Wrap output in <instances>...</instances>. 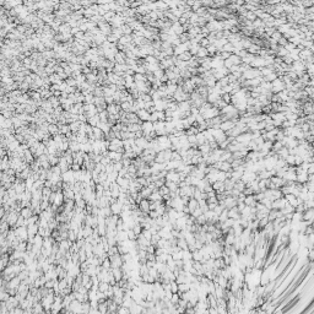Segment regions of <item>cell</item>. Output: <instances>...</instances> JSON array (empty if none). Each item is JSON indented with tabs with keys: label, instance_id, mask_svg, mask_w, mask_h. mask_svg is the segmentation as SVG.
Returning <instances> with one entry per match:
<instances>
[{
	"label": "cell",
	"instance_id": "obj_1",
	"mask_svg": "<svg viewBox=\"0 0 314 314\" xmlns=\"http://www.w3.org/2000/svg\"><path fill=\"white\" fill-rule=\"evenodd\" d=\"M18 216H20V212L18 211H16V210H14V209H10L6 214H5V220H6V222L9 224V226L11 227V228H14L15 227V225H16V221H17V218H18Z\"/></svg>",
	"mask_w": 314,
	"mask_h": 314
},
{
	"label": "cell",
	"instance_id": "obj_2",
	"mask_svg": "<svg viewBox=\"0 0 314 314\" xmlns=\"http://www.w3.org/2000/svg\"><path fill=\"white\" fill-rule=\"evenodd\" d=\"M15 236L18 240H27L28 238V233H27V226H20V227H15Z\"/></svg>",
	"mask_w": 314,
	"mask_h": 314
},
{
	"label": "cell",
	"instance_id": "obj_3",
	"mask_svg": "<svg viewBox=\"0 0 314 314\" xmlns=\"http://www.w3.org/2000/svg\"><path fill=\"white\" fill-rule=\"evenodd\" d=\"M108 258L110 260V269H112V268H120L121 265H123V259H121V255L119 254V253L113 254V255H109Z\"/></svg>",
	"mask_w": 314,
	"mask_h": 314
},
{
	"label": "cell",
	"instance_id": "obj_4",
	"mask_svg": "<svg viewBox=\"0 0 314 314\" xmlns=\"http://www.w3.org/2000/svg\"><path fill=\"white\" fill-rule=\"evenodd\" d=\"M62 180L64 182V183H69V184H74L75 183V177H74V171L70 168L68 169L66 172H64V173H62Z\"/></svg>",
	"mask_w": 314,
	"mask_h": 314
},
{
	"label": "cell",
	"instance_id": "obj_5",
	"mask_svg": "<svg viewBox=\"0 0 314 314\" xmlns=\"http://www.w3.org/2000/svg\"><path fill=\"white\" fill-rule=\"evenodd\" d=\"M313 216H314V210H313V207H308V209H306L304 211L302 212V220L309 222L310 225H312V221H313Z\"/></svg>",
	"mask_w": 314,
	"mask_h": 314
},
{
	"label": "cell",
	"instance_id": "obj_6",
	"mask_svg": "<svg viewBox=\"0 0 314 314\" xmlns=\"http://www.w3.org/2000/svg\"><path fill=\"white\" fill-rule=\"evenodd\" d=\"M18 299L16 298V296H10L6 301H5V304H6V307H7V309H9V312L10 310H13L15 307H17L18 306Z\"/></svg>",
	"mask_w": 314,
	"mask_h": 314
},
{
	"label": "cell",
	"instance_id": "obj_7",
	"mask_svg": "<svg viewBox=\"0 0 314 314\" xmlns=\"http://www.w3.org/2000/svg\"><path fill=\"white\" fill-rule=\"evenodd\" d=\"M109 207H110V211H112V215H117V216H119V215H120V212H121V210H123V204H121V202H119V201L117 200L115 202H113V204H110Z\"/></svg>",
	"mask_w": 314,
	"mask_h": 314
},
{
	"label": "cell",
	"instance_id": "obj_8",
	"mask_svg": "<svg viewBox=\"0 0 314 314\" xmlns=\"http://www.w3.org/2000/svg\"><path fill=\"white\" fill-rule=\"evenodd\" d=\"M69 310L70 313H81V302L77 299H73L69 304Z\"/></svg>",
	"mask_w": 314,
	"mask_h": 314
},
{
	"label": "cell",
	"instance_id": "obj_9",
	"mask_svg": "<svg viewBox=\"0 0 314 314\" xmlns=\"http://www.w3.org/2000/svg\"><path fill=\"white\" fill-rule=\"evenodd\" d=\"M139 209L143 211V212H146V214H149V211H150V200L146 199V198H143L140 200L139 202Z\"/></svg>",
	"mask_w": 314,
	"mask_h": 314
},
{
	"label": "cell",
	"instance_id": "obj_10",
	"mask_svg": "<svg viewBox=\"0 0 314 314\" xmlns=\"http://www.w3.org/2000/svg\"><path fill=\"white\" fill-rule=\"evenodd\" d=\"M136 115H138V118H139L141 121L150 120V113L147 112V110H146L145 108H141V109H139L138 112H136Z\"/></svg>",
	"mask_w": 314,
	"mask_h": 314
},
{
	"label": "cell",
	"instance_id": "obj_11",
	"mask_svg": "<svg viewBox=\"0 0 314 314\" xmlns=\"http://www.w3.org/2000/svg\"><path fill=\"white\" fill-rule=\"evenodd\" d=\"M92 136L95 140H102L104 139V133L98 126H92Z\"/></svg>",
	"mask_w": 314,
	"mask_h": 314
},
{
	"label": "cell",
	"instance_id": "obj_12",
	"mask_svg": "<svg viewBox=\"0 0 314 314\" xmlns=\"http://www.w3.org/2000/svg\"><path fill=\"white\" fill-rule=\"evenodd\" d=\"M58 166H59L60 171H62V173H64V172H66L68 169H70V166H69V163L66 162V160H65V157H64V156H62V157L59 158Z\"/></svg>",
	"mask_w": 314,
	"mask_h": 314
},
{
	"label": "cell",
	"instance_id": "obj_13",
	"mask_svg": "<svg viewBox=\"0 0 314 314\" xmlns=\"http://www.w3.org/2000/svg\"><path fill=\"white\" fill-rule=\"evenodd\" d=\"M228 217L233 218V220H238L240 217V212H239L237 205L233 206V207H231V209H228Z\"/></svg>",
	"mask_w": 314,
	"mask_h": 314
},
{
	"label": "cell",
	"instance_id": "obj_14",
	"mask_svg": "<svg viewBox=\"0 0 314 314\" xmlns=\"http://www.w3.org/2000/svg\"><path fill=\"white\" fill-rule=\"evenodd\" d=\"M64 195H63V193L62 191H57V194H55V199H54V202L52 205H55V206H62L63 204H64Z\"/></svg>",
	"mask_w": 314,
	"mask_h": 314
},
{
	"label": "cell",
	"instance_id": "obj_15",
	"mask_svg": "<svg viewBox=\"0 0 314 314\" xmlns=\"http://www.w3.org/2000/svg\"><path fill=\"white\" fill-rule=\"evenodd\" d=\"M20 215H21L25 220H27L29 216L33 215V211H32V209L29 206H24L21 210H20Z\"/></svg>",
	"mask_w": 314,
	"mask_h": 314
},
{
	"label": "cell",
	"instance_id": "obj_16",
	"mask_svg": "<svg viewBox=\"0 0 314 314\" xmlns=\"http://www.w3.org/2000/svg\"><path fill=\"white\" fill-rule=\"evenodd\" d=\"M112 162H117V161H120L121 157H123V154L118 152V151H108V155H107Z\"/></svg>",
	"mask_w": 314,
	"mask_h": 314
},
{
	"label": "cell",
	"instance_id": "obj_17",
	"mask_svg": "<svg viewBox=\"0 0 314 314\" xmlns=\"http://www.w3.org/2000/svg\"><path fill=\"white\" fill-rule=\"evenodd\" d=\"M212 189H214L216 191V194L217 193H224L225 191V187H224V182H220V180H216L215 183H212Z\"/></svg>",
	"mask_w": 314,
	"mask_h": 314
},
{
	"label": "cell",
	"instance_id": "obj_18",
	"mask_svg": "<svg viewBox=\"0 0 314 314\" xmlns=\"http://www.w3.org/2000/svg\"><path fill=\"white\" fill-rule=\"evenodd\" d=\"M9 167H10V161H9V156L6 155V156L1 157V160H0V171L4 172V171H6Z\"/></svg>",
	"mask_w": 314,
	"mask_h": 314
},
{
	"label": "cell",
	"instance_id": "obj_19",
	"mask_svg": "<svg viewBox=\"0 0 314 314\" xmlns=\"http://www.w3.org/2000/svg\"><path fill=\"white\" fill-rule=\"evenodd\" d=\"M187 206L189 207V210H190V214L191 212H193L196 207H199V204H198V200L195 199V198H189V200H188V204H187Z\"/></svg>",
	"mask_w": 314,
	"mask_h": 314
},
{
	"label": "cell",
	"instance_id": "obj_20",
	"mask_svg": "<svg viewBox=\"0 0 314 314\" xmlns=\"http://www.w3.org/2000/svg\"><path fill=\"white\" fill-rule=\"evenodd\" d=\"M244 202L246 205H248V206H255L257 205V200H255V198H254V194H251V195H246V198H244Z\"/></svg>",
	"mask_w": 314,
	"mask_h": 314
},
{
	"label": "cell",
	"instance_id": "obj_21",
	"mask_svg": "<svg viewBox=\"0 0 314 314\" xmlns=\"http://www.w3.org/2000/svg\"><path fill=\"white\" fill-rule=\"evenodd\" d=\"M110 271H112V274H113V276H114L117 282L119 280H121V277H123V270H121L120 268H112Z\"/></svg>",
	"mask_w": 314,
	"mask_h": 314
},
{
	"label": "cell",
	"instance_id": "obj_22",
	"mask_svg": "<svg viewBox=\"0 0 314 314\" xmlns=\"http://www.w3.org/2000/svg\"><path fill=\"white\" fill-rule=\"evenodd\" d=\"M27 233H28V237H33V236H36V235L38 233V224L27 226Z\"/></svg>",
	"mask_w": 314,
	"mask_h": 314
},
{
	"label": "cell",
	"instance_id": "obj_23",
	"mask_svg": "<svg viewBox=\"0 0 314 314\" xmlns=\"http://www.w3.org/2000/svg\"><path fill=\"white\" fill-rule=\"evenodd\" d=\"M62 193L64 195V200H70V199H74L75 196V193L73 189H63Z\"/></svg>",
	"mask_w": 314,
	"mask_h": 314
},
{
	"label": "cell",
	"instance_id": "obj_24",
	"mask_svg": "<svg viewBox=\"0 0 314 314\" xmlns=\"http://www.w3.org/2000/svg\"><path fill=\"white\" fill-rule=\"evenodd\" d=\"M149 200L150 201H163V200H162V195L158 193V190H154L152 193L150 194Z\"/></svg>",
	"mask_w": 314,
	"mask_h": 314
},
{
	"label": "cell",
	"instance_id": "obj_25",
	"mask_svg": "<svg viewBox=\"0 0 314 314\" xmlns=\"http://www.w3.org/2000/svg\"><path fill=\"white\" fill-rule=\"evenodd\" d=\"M99 117H98V113L96 115H92V117H90L87 118V124H90L91 126H97V124L99 123Z\"/></svg>",
	"mask_w": 314,
	"mask_h": 314
},
{
	"label": "cell",
	"instance_id": "obj_26",
	"mask_svg": "<svg viewBox=\"0 0 314 314\" xmlns=\"http://www.w3.org/2000/svg\"><path fill=\"white\" fill-rule=\"evenodd\" d=\"M103 191H104V188L101 183H97L96 187H95V194H96V199L103 196Z\"/></svg>",
	"mask_w": 314,
	"mask_h": 314
},
{
	"label": "cell",
	"instance_id": "obj_27",
	"mask_svg": "<svg viewBox=\"0 0 314 314\" xmlns=\"http://www.w3.org/2000/svg\"><path fill=\"white\" fill-rule=\"evenodd\" d=\"M62 308H63L62 302L54 301V302H53V304H52V309H50V313H60Z\"/></svg>",
	"mask_w": 314,
	"mask_h": 314
},
{
	"label": "cell",
	"instance_id": "obj_28",
	"mask_svg": "<svg viewBox=\"0 0 314 314\" xmlns=\"http://www.w3.org/2000/svg\"><path fill=\"white\" fill-rule=\"evenodd\" d=\"M280 211H281V214H282V215H287V214H292V212H295V207L291 206V205L288 204V202H287V204H286L285 206H283L282 209H280Z\"/></svg>",
	"mask_w": 314,
	"mask_h": 314
},
{
	"label": "cell",
	"instance_id": "obj_29",
	"mask_svg": "<svg viewBox=\"0 0 314 314\" xmlns=\"http://www.w3.org/2000/svg\"><path fill=\"white\" fill-rule=\"evenodd\" d=\"M32 313H44V308L40 302H36L32 306Z\"/></svg>",
	"mask_w": 314,
	"mask_h": 314
},
{
	"label": "cell",
	"instance_id": "obj_30",
	"mask_svg": "<svg viewBox=\"0 0 314 314\" xmlns=\"http://www.w3.org/2000/svg\"><path fill=\"white\" fill-rule=\"evenodd\" d=\"M38 220H39V215H36V214H33L32 216H29V217L26 220V226L38 224Z\"/></svg>",
	"mask_w": 314,
	"mask_h": 314
},
{
	"label": "cell",
	"instance_id": "obj_31",
	"mask_svg": "<svg viewBox=\"0 0 314 314\" xmlns=\"http://www.w3.org/2000/svg\"><path fill=\"white\" fill-rule=\"evenodd\" d=\"M107 299V298H106ZM97 309L101 314H106L107 310H108V304H107V301L102 302V303H98V306H97Z\"/></svg>",
	"mask_w": 314,
	"mask_h": 314
},
{
	"label": "cell",
	"instance_id": "obj_32",
	"mask_svg": "<svg viewBox=\"0 0 314 314\" xmlns=\"http://www.w3.org/2000/svg\"><path fill=\"white\" fill-rule=\"evenodd\" d=\"M191 259H193L194 261H200V263H201V260H202V254L200 253L199 249H195L194 251H191Z\"/></svg>",
	"mask_w": 314,
	"mask_h": 314
},
{
	"label": "cell",
	"instance_id": "obj_33",
	"mask_svg": "<svg viewBox=\"0 0 314 314\" xmlns=\"http://www.w3.org/2000/svg\"><path fill=\"white\" fill-rule=\"evenodd\" d=\"M296 182H297V183H301V184L307 183V182H308V174H307V173L297 174V177H296Z\"/></svg>",
	"mask_w": 314,
	"mask_h": 314
},
{
	"label": "cell",
	"instance_id": "obj_34",
	"mask_svg": "<svg viewBox=\"0 0 314 314\" xmlns=\"http://www.w3.org/2000/svg\"><path fill=\"white\" fill-rule=\"evenodd\" d=\"M177 246L182 249V250H187L188 249V243L184 238H177Z\"/></svg>",
	"mask_w": 314,
	"mask_h": 314
},
{
	"label": "cell",
	"instance_id": "obj_35",
	"mask_svg": "<svg viewBox=\"0 0 314 314\" xmlns=\"http://www.w3.org/2000/svg\"><path fill=\"white\" fill-rule=\"evenodd\" d=\"M276 155H277L280 158H283V160H285V157L288 155V149H287L286 146H282V147L277 151V152H276Z\"/></svg>",
	"mask_w": 314,
	"mask_h": 314
},
{
	"label": "cell",
	"instance_id": "obj_36",
	"mask_svg": "<svg viewBox=\"0 0 314 314\" xmlns=\"http://www.w3.org/2000/svg\"><path fill=\"white\" fill-rule=\"evenodd\" d=\"M92 233H93V227L84 225V238L91 237V236H92Z\"/></svg>",
	"mask_w": 314,
	"mask_h": 314
},
{
	"label": "cell",
	"instance_id": "obj_37",
	"mask_svg": "<svg viewBox=\"0 0 314 314\" xmlns=\"http://www.w3.org/2000/svg\"><path fill=\"white\" fill-rule=\"evenodd\" d=\"M109 283L108 282H106V281H99L98 282V291H101V292H106L108 288H109Z\"/></svg>",
	"mask_w": 314,
	"mask_h": 314
},
{
	"label": "cell",
	"instance_id": "obj_38",
	"mask_svg": "<svg viewBox=\"0 0 314 314\" xmlns=\"http://www.w3.org/2000/svg\"><path fill=\"white\" fill-rule=\"evenodd\" d=\"M228 218V209H224L218 215V222H224Z\"/></svg>",
	"mask_w": 314,
	"mask_h": 314
},
{
	"label": "cell",
	"instance_id": "obj_39",
	"mask_svg": "<svg viewBox=\"0 0 314 314\" xmlns=\"http://www.w3.org/2000/svg\"><path fill=\"white\" fill-rule=\"evenodd\" d=\"M47 156H48V161H49L50 166H55V165H58L59 157H57L55 155H47Z\"/></svg>",
	"mask_w": 314,
	"mask_h": 314
},
{
	"label": "cell",
	"instance_id": "obj_40",
	"mask_svg": "<svg viewBox=\"0 0 314 314\" xmlns=\"http://www.w3.org/2000/svg\"><path fill=\"white\" fill-rule=\"evenodd\" d=\"M28 275H29V271H28V269H25V270H21L17 274V276H18V279L21 280V281H24L25 279H27L28 277Z\"/></svg>",
	"mask_w": 314,
	"mask_h": 314
},
{
	"label": "cell",
	"instance_id": "obj_41",
	"mask_svg": "<svg viewBox=\"0 0 314 314\" xmlns=\"http://www.w3.org/2000/svg\"><path fill=\"white\" fill-rule=\"evenodd\" d=\"M101 268L104 269V270H110V260H109L108 257L102 260V263H101Z\"/></svg>",
	"mask_w": 314,
	"mask_h": 314
},
{
	"label": "cell",
	"instance_id": "obj_42",
	"mask_svg": "<svg viewBox=\"0 0 314 314\" xmlns=\"http://www.w3.org/2000/svg\"><path fill=\"white\" fill-rule=\"evenodd\" d=\"M9 297H10V295H9V292L5 288L0 290V302H5Z\"/></svg>",
	"mask_w": 314,
	"mask_h": 314
},
{
	"label": "cell",
	"instance_id": "obj_43",
	"mask_svg": "<svg viewBox=\"0 0 314 314\" xmlns=\"http://www.w3.org/2000/svg\"><path fill=\"white\" fill-rule=\"evenodd\" d=\"M233 188L237 189V190H239V191H243V190H244V188H246V183H243V182L239 179V180L235 182V187Z\"/></svg>",
	"mask_w": 314,
	"mask_h": 314
},
{
	"label": "cell",
	"instance_id": "obj_44",
	"mask_svg": "<svg viewBox=\"0 0 314 314\" xmlns=\"http://www.w3.org/2000/svg\"><path fill=\"white\" fill-rule=\"evenodd\" d=\"M189 290V283L188 282H182L178 283V292H185Z\"/></svg>",
	"mask_w": 314,
	"mask_h": 314
},
{
	"label": "cell",
	"instance_id": "obj_45",
	"mask_svg": "<svg viewBox=\"0 0 314 314\" xmlns=\"http://www.w3.org/2000/svg\"><path fill=\"white\" fill-rule=\"evenodd\" d=\"M131 229H133V232H134V233L136 235V237H138L141 233V231H143V227H141V225L139 224V222H136V224L133 227H131Z\"/></svg>",
	"mask_w": 314,
	"mask_h": 314
},
{
	"label": "cell",
	"instance_id": "obj_46",
	"mask_svg": "<svg viewBox=\"0 0 314 314\" xmlns=\"http://www.w3.org/2000/svg\"><path fill=\"white\" fill-rule=\"evenodd\" d=\"M168 257H169V254H168V253H163V254L156 255V261H160V263H166Z\"/></svg>",
	"mask_w": 314,
	"mask_h": 314
},
{
	"label": "cell",
	"instance_id": "obj_47",
	"mask_svg": "<svg viewBox=\"0 0 314 314\" xmlns=\"http://www.w3.org/2000/svg\"><path fill=\"white\" fill-rule=\"evenodd\" d=\"M158 193L162 195V196H165V195H169V189L163 184V185H161L158 188Z\"/></svg>",
	"mask_w": 314,
	"mask_h": 314
},
{
	"label": "cell",
	"instance_id": "obj_48",
	"mask_svg": "<svg viewBox=\"0 0 314 314\" xmlns=\"http://www.w3.org/2000/svg\"><path fill=\"white\" fill-rule=\"evenodd\" d=\"M268 222H269L268 215H266V216H264V217H261V218H259V231L264 228V226L268 224Z\"/></svg>",
	"mask_w": 314,
	"mask_h": 314
},
{
	"label": "cell",
	"instance_id": "obj_49",
	"mask_svg": "<svg viewBox=\"0 0 314 314\" xmlns=\"http://www.w3.org/2000/svg\"><path fill=\"white\" fill-rule=\"evenodd\" d=\"M117 313H118V314H129L130 310H129V308L125 307V306H119V307L117 308Z\"/></svg>",
	"mask_w": 314,
	"mask_h": 314
},
{
	"label": "cell",
	"instance_id": "obj_50",
	"mask_svg": "<svg viewBox=\"0 0 314 314\" xmlns=\"http://www.w3.org/2000/svg\"><path fill=\"white\" fill-rule=\"evenodd\" d=\"M20 226H26V220L20 215L18 216V218H17V221H16V225H15V227H20ZM14 227V228H15Z\"/></svg>",
	"mask_w": 314,
	"mask_h": 314
},
{
	"label": "cell",
	"instance_id": "obj_51",
	"mask_svg": "<svg viewBox=\"0 0 314 314\" xmlns=\"http://www.w3.org/2000/svg\"><path fill=\"white\" fill-rule=\"evenodd\" d=\"M169 287H171V292H172V293L178 292V283L176 282V280L169 282Z\"/></svg>",
	"mask_w": 314,
	"mask_h": 314
},
{
	"label": "cell",
	"instance_id": "obj_52",
	"mask_svg": "<svg viewBox=\"0 0 314 314\" xmlns=\"http://www.w3.org/2000/svg\"><path fill=\"white\" fill-rule=\"evenodd\" d=\"M183 260H193L191 259V251L190 250H183V258H182Z\"/></svg>",
	"mask_w": 314,
	"mask_h": 314
},
{
	"label": "cell",
	"instance_id": "obj_53",
	"mask_svg": "<svg viewBox=\"0 0 314 314\" xmlns=\"http://www.w3.org/2000/svg\"><path fill=\"white\" fill-rule=\"evenodd\" d=\"M126 235H128V239H130V240H135V239H136V235L134 233L131 228H129V229L126 231Z\"/></svg>",
	"mask_w": 314,
	"mask_h": 314
},
{
	"label": "cell",
	"instance_id": "obj_54",
	"mask_svg": "<svg viewBox=\"0 0 314 314\" xmlns=\"http://www.w3.org/2000/svg\"><path fill=\"white\" fill-rule=\"evenodd\" d=\"M101 163H102L103 166H107L109 163H112V160H110L108 156H102V158H101Z\"/></svg>",
	"mask_w": 314,
	"mask_h": 314
},
{
	"label": "cell",
	"instance_id": "obj_55",
	"mask_svg": "<svg viewBox=\"0 0 314 314\" xmlns=\"http://www.w3.org/2000/svg\"><path fill=\"white\" fill-rule=\"evenodd\" d=\"M307 174H314V163L313 162L309 163L307 167Z\"/></svg>",
	"mask_w": 314,
	"mask_h": 314
},
{
	"label": "cell",
	"instance_id": "obj_56",
	"mask_svg": "<svg viewBox=\"0 0 314 314\" xmlns=\"http://www.w3.org/2000/svg\"><path fill=\"white\" fill-rule=\"evenodd\" d=\"M55 194H57V191H52V193H50V195H49V198H48V201H49V204H50V205H52L53 202H54Z\"/></svg>",
	"mask_w": 314,
	"mask_h": 314
},
{
	"label": "cell",
	"instance_id": "obj_57",
	"mask_svg": "<svg viewBox=\"0 0 314 314\" xmlns=\"http://www.w3.org/2000/svg\"><path fill=\"white\" fill-rule=\"evenodd\" d=\"M207 313H210V314H218L216 307H209L207 308Z\"/></svg>",
	"mask_w": 314,
	"mask_h": 314
},
{
	"label": "cell",
	"instance_id": "obj_58",
	"mask_svg": "<svg viewBox=\"0 0 314 314\" xmlns=\"http://www.w3.org/2000/svg\"><path fill=\"white\" fill-rule=\"evenodd\" d=\"M70 168H71L74 172H76V171H80V169H81V166H79L77 163H73V165H71V167H70Z\"/></svg>",
	"mask_w": 314,
	"mask_h": 314
},
{
	"label": "cell",
	"instance_id": "obj_59",
	"mask_svg": "<svg viewBox=\"0 0 314 314\" xmlns=\"http://www.w3.org/2000/svg\"><path fill=\"white\" fill-rule=\"evenodd\" d=\"M5 214H6V211H5V209H4L3 206H0V220H1V218H4Z\"/></svg>",
	"mask_w": 314,
	"mask_h": 314
},
{
	"label": "cell",
	"instance_id": "obj_60",
	"mask_svg": "<svg viewBox=\"0 0 314 314\" xmlns=\"http://www.w3.org/2000/svg\"><path fill=\"white\" fill-rule=\"evenodd\" d=\"M0 160H1V157H0Z\"/></svg>",
	"mask_w": 314,
	"mask_h": 314
}]
</instances>
